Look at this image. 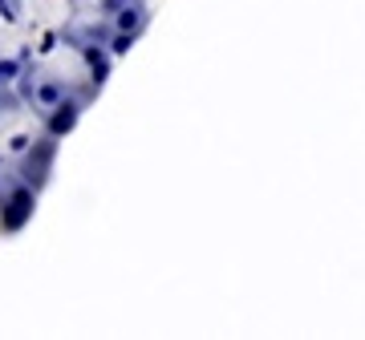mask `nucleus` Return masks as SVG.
Here are the masks:
<instances>
[{
    "label": "nucleus",
    "instance_id": "obj_1",
    "mask_svg": "<svg viewBox=\"0 0 365 340\" xmlns=\"http://www.w3.org/2000/svg\"><path fill=\"white\" fill-rule=\"evenodd\" d=\"M110 69H114V57L106 45H81L57 33L29 49L13 78V90L45 118V126L57 138H66L102 93Z\"/></svg>",
    "mask_w": 365,
    "mask_h": 340
},
{
    "label": "nucleus",
    "instance_id": "obj_2",
    "mask_svg": "<svg viewBox=\"0 0 365 340\" xmlns=\"http://www.w3.org/2000/svg\"><path fill=\"white\" fill-rule=\"evenodd\" d=\"M61 142L13 85H0V235L25 231Z\"/></svg>",
    "mask_w": 365,
    "mask_h": 340
},
{
    "label": "nucleus",
    "instance_id": "obj_3",
    "mask_svg": "<svg viewBox=\"0 0 365 340\" xmlns=\"http://www.w3.org/2000/svg\"><path fill=\"white\" fill-rule=\"evenodd\" d=\"M122 4L126 0H69V21L61 37L81 41V45H110Z\"/></svg>",
    "mask_w": 365,
    "mask_h": 340
},
{
    "label": "nucleus",
    "instance_id": "obj_4",
    "mask_svg": "<svg viewBox=\"0 0 365 340\" xmlns=\"http://www.w3.org/2000/svg\"><path fill=\"white\" fill-rule=\"evenodd\" d=\"M9 4H13V16L25 33L29 49L57 37L69 21V0H9Z\"/></svg>",
    "mask_w": 365,
    "mask_h": 340
},
{
    "label": "nucleus",
    "instance_id": "obj_5",
    "mask_svg": "<svg viewBox=\"0 0 365 340\" xmlns=\"http://www.w3.org/2000/svg\"><path fill=\"white\" fill-rule=\"evenodd\" d=\"M29 57V41L13 16V4L0 0V85H13L21 61Z\"/></svg>",
    "mask_w": 365,
    "mask_h": 340
}]
</instances>
